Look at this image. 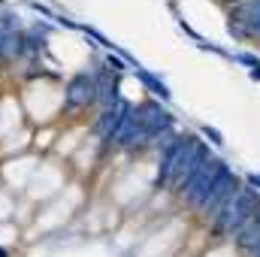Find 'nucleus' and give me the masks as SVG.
Listing matches in <instances>:
<instances>
[{"instance_id":"2","label":"nucleus","mask_w":260,"mask_h":257,"mask_svg":"<svg viewBox=\"0 0 260 257\" xmlns=\"http://www.w3.org/2000/svg\"><path fill=\"white\" fill-rule=\"evenodd\" d=\"M37 167H40V157L37 154H15V157H6L3 164H0V179H3V188L9 194H21L27 191V185H30V179H34V173H37Z\"/></svg>"},{"instance_id":"6","label":"nucleus","mask_w":260,"mask_h":257,"mask_svg":"<svg viewBox=\"0 0 260 257\" xmlns=\"http://www.w3.org/2000/svg\"><path fill=\"white\" fill-rule=\"evenodd\" d=\"M18 233H21V227L15 221H0V248L6 251L9 245H15L18 242Z\"/></svg>"},{"instance_id":"8","label":"nucleus","mask_w":260,"mask_h":257,"mask_svg":"<svg viewBox=\"0 0 260 257\" xmlns=\"http://www.w3.org/2000/svg\"><path fill=\"white\" fill-rule=\"evenodd\" d=\"M0 191H3V179H0Z\"/></svg>"},{"instance_id":"3","label":"nucleus","mask_w":260,"mask_h":257,"mask_svg":"<svg viewBox=\"0 0 260 257\" xmlns=\"http://www.w3.org/2000/svg\"><path fill=\"white\" fill-rule=\"evenodd\" d=\"M61 191H64V173H61V167L49 164V160H40V167H37V173H34L24 197L37 206V203H49L52 197H58Z\"/></svg>"},{"instance_id":"1","label":"nucleus","mask_w":260,"mask_h":257,"mask_svg":"<svg viewBox=\"0 0 260 257\" xmlns=\"http://www.w3.org/2000/svg\"><path fill=\"white\" fill-rule=\"evenodd\" d=\"M64 97L67 94L61 91V85H55L49 79H34L21 94V109L37 127H49L55 121V115L61 112Z\"/></svg>"},{"instance_id":"4","label":"nucleus","mask_w":260,"mask_h":257,"mask_svg":"<svg viewBox=\"0 0 260 257\" xmlns=\"http://www.w3.org/2000/svg\"><path fill=\"white\" fill-rule=\"evenodd\" d=\"M76 203H79V191H76V188H64L58 197H52V200L34 215V230H55V227H61L67 218L73 215Z\"/></svg>"},{"instance_id":"5","label":"nucleus","mask_w":260,"mask_h":257,"mask_svg":"<svg viewBox=\"0 0 260 257\" xmlns=\"http://www.w3.org/2000/svg\"><path fill=\"white\" fill-rule=\"evenodd\" d=\"M24 127V109L21 100H15V94H3L0 97V136L15 133Z\"/></svg>"},{"instance_id":"7","label":"nucleus","mask_w":260,"mask_h":257,"mask_svg":"<svg viewBox=\"0 0 260 257\" xmlns=\"http://www.w3.org/2000/svg\"><path fill=\"white\" fill-rule=\"evenodd\" d=\"M15 203H18L15 194H9L6 188L0 191V221H12L15 218Z\"/></svg>"}]
</instances>
